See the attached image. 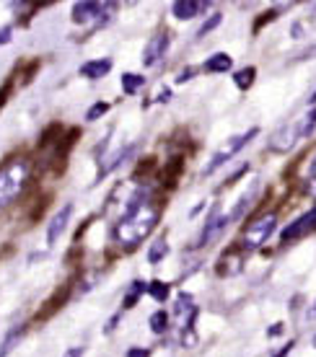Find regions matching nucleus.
<instances>
[{
  "label": "nucleus",
  "mask_w": 316,
  "mask_h": 357,
  "mask_svg": "<svg viewBox=\"0 0 316 357\" xmlns=\"http://www.w3.org/2000/svg\"><path fill=\"white\" fill-rule=\"evenodd\" d=\"M29 178V166L24 158H16V161L6 163L0 169V210L8 207L13 199L21 197L24 187H27Z\"/></svg>",
  "instance_id": "nucleus-3"
},
{
  "label": "nucleus",
  "mask_w": 316,
  "mask_h": 357,
  "mask_svg": "<svg viewBox=\"0 0 316 357\" xmlns=\"http://www.w3.org/2000/svg\"><path fill=\"white\" fill-rule=\"evenodd\" d=\"M166 329H169V313L156 311L153 316H151V331H153V334H163Z\"/></svg>",
  "instance_id": "nucleus-19"
},
{
  "label": "nucleus",
  "mask_w": 316,
  "mask_h": 357,
  "mask_svg": "<svg viewBox=\"0 0 316 357\" xmlns=\"http://www.w3.org/2000/svg\"><path fill=\"white\" fill-rule=\"evenodd\" d=\"M148 295H151L153 301H158V303H163V301L169 298V285L161 282V280H153V282L148 285Z\"/></svg>",
  "instance_id": "nucleus-18"
},
{
  "label": "nucleus",
  "mask_w": 316,
  "mask_h": 357,
  "mask_svg": "<svg viewBox=\"0 0 316 357\" xmlns=\"http://www.w3.org/2000/svg\"><path fill=\"white\" fill-rule=\"evenodd\" d=\"M314 316H316V305H314Z\"/></svg>",
  "instance_id": "nucleus-31"
},
{
  "label": "nucleus",
  "mask_w": 316,
  "mask_h": 357,
  "mask_svg": "<svg viewBox=\"0 0 316 357\" xmlns=\"http://www.w3.org/2000/svg\"><path fill=\"white\" fill-rule=\"evenodd\" d=\"M257 81V68H241L239 73H234V83L241 91H249Z\"/></svg>",
  "instance_id": "nucleus-14"
},
{
  "label": "nucleus",
  "mask_w": 316,
  "mask_h": 357,
  "mask_svg": "<svg viewBox=\"0 0 316 357\" xmlns=\"http://www.w3.org/2000/svg\"><path fill=\"white\" fill-rule=\"evenodd\" d=\"M293 344H296V342H288V344H285V347H283L280 352H278V355H275V357H288V352H290V349H293Z\"/></svg>",
  "instance_id": "nucleus-29"
},
{
  "label": "nucleus",
  "mask_w": 316,
  "mask_h": 357,
  "mask_svg": "<svg viewBox=\"0 0 316 357\" xmlns=\"http://www.w3.org/2000/svg\"><path fill=\"white\" fill-rule=\"evenodd\" d=\"M109 112V104L107 101H99V104H93V107H89V112H86V122H93V119H99V116H104Z\"/></svg>",
  "instance_id": "nucleus-21"
},
{
  "label": "nucleus",
  "mask_w": 316,
  "mask_h": 357,
  "mask_svg": "<svg viewBox=\"0 0 316 357\" xmlns=\"http://www.w3.org/2000/svg\"><path fill=\"white\" fill-rule=\"evenodd\" d=\"M195 73H197V70H195V68H187V70H184V75H179V78H176V83H184V81H187V78H192Z\"/></svg>",
  "instance_id": "nucleus-28"
},
{
  "label": "nucleus",
  "mask_w": 316,
  "mask_h": 357,
  "mask_svg": "<svg viewBox=\"0 0 316 357\" xmlns=\"http://www.w3.org/2000/svg\"><path fill=\"white\" fill-rule=\"evenodd\" d=\"M202 8H208V3H200V0H176L172 6V13L179 21H187V18H195Z\"/></svg>",
  "instance_id": "nucleus-11"
},
{
  "label": "nucleus",
  "mask_w": 316,
  "mask_h": 357,
  "mask_svg": "<svg viewBox=\"0 0 316 357\" xmlns=\"http://www.w3.org/2000/svg\"><path fill=\"white\" fill-rule=\"evenodd\" d=\"M257 132H259V130H257V127H252V130H246L244 135H236V137H231V140H228V143L223 145V148H220L213 158H210V163L205 166V176H208V174H213V171H218L226 161H231V158H234L236 153L241 151L246 143H252L254 137H257Z\"/></svg>",
  "instance_id": "nucleus-6"
},
{
  "label": "nucleus",
  "mask_w": 316,
  "mask_h": 357,
  "mask_svg": "<svg viewBox=\"0 0 316 357\" xmlns=\"http://www.w3.org/2000/svg\"><path fill=\"white\" fill-rule=\"evenodd\" d=\"M70 215H73V205H65L63 210L50 220V228H47V243H54L60 236H63V231L68 228V223H70Z\"/></svg>",
  "instance_id": "nucleus-10"
},
{
  "label": "nucleus",
  "mask_w": 316,
  "mask_h": 357,
  "mask_svg": "<svg viewBox=\"0 0 316 357\" xmlns=\"http://www.w3.org/2000/svg\"><path fill=\"white\" fill-rule=\"evenodd\" d=\"M112 70V60L109 57H104V60H91V63H83L81 65V75L83 78H104L107 73Z\"/></svg>",
  "instance_id": "nucleus-12"
},
{
  "label": "nucleus",
  "mask_w": 316,
  "mask_h": 357,
  "mask_svg": "<svg viewBox=\"0 0 316 357\" xmlns=\"http://www.w3.org/2000/svg\"><path fill=\"white\" fill-rule=\"evenodd\" d=\"M143 293H148V285H145L143 280H135L133 285H130V290H127V295H125V308H133V305L140 301V295Z\"/></svg>",
  "instance_id": "nucleus-16"
},
{
  "label": "nucleus",
  "mask_w": 316,
  "mask_h": 357,
  "mask_svg": "<svg viewBox=\"0 0 316 357\" xmlns=\"http://www.w3.org/2000/svg\"><path fill=\"white\" fill-rule=\"evenodd\" d=\"M143 83H145V78L137 75V73H125V75H122V91H125L127 96L137 93V91L143 89Z\"/></svg>",
  "instance_id": "nucleus-15"
},
{
  "label": "nucleus",
  "mask_w": 316,
  "mask_h": 357,
  "mask_svg": "<svg viewBox=\"0 0 316 357\" xmlns=\"http://www.w3.org/2000/svg\"><path fill=\"white\" fill-rule=\"evenodd\" d=\"M24 331H27V326H18V329L10 331L8 337H6V344H3V349H0V357H6V355H8V352H10V349L16 347L18 340L24 337Z\"/></svg>",
  "instance_id": "nucleus-20"
},
{
  "label": "nucleus",
  "mask_w": 316,
  "mask_h": 357,
  "mask_svg": "<svg viewBox=\"0 0 316 357\" xmlns=\"http://www.w3.org/2000/svg\"><path fill=\"white\" fill-rule=\"evenodd\" d=\"M275 225H278V215L275 213H264V215H259V218H254L252 223L244 228V233H241L244 249H259V246L272 236Z\"/></svg>",
  "instance_id": "nucleus-4"
},
{
  "label": "nucleus",
  "mask_w": 316,
  "mask_h": 357,
  "mask_svg": "<svg viewBox=\"0 0 316 357\" xmlns=\"http://www.w3.org/2000/svg\"><path fill=\"white\" fill-rule=\"evenodd\" d=\"M63 357H83V347H70Z\"/></svg>",
  "instance_id": "nucleus-27"
},
{
  "label": "nucleus",
  "mask_w": 316,
  "mask_h": 357,
  "mask_svg": "<svg viewBox=\"0 0 316 357\" xmlns=\"http://www.w3.org/2000/svg\"><path fill=\"white\" fill-rule=\"evenodd\" d=\"M158 223V207H156L153 197L148 189H137L133 199L127 202L125 213L119 215V220L114 223V241L122 243L125 249H133L137 243L148 238L151 231Z\"/></svg>",
  "instance_id": "nucleus-1"
},
{
  "label": "nucleus",
  "mask_w": 316,
  "mask_h": 357,
  "mask_svg": "<svg viewBox=\"0 0 316 357\" xmlns=\"http://www.w3.org/2000/svg\"><path fill=\"white\" fill-rule=\"evenodd\" d=\"M166 50H169V31H158L156 36H151V42H148V47H145L143 63L156 65L163 54H166Z\"/></svg>",
  "instance_id": "nucleus-9"
},
{
  "label": "nucleus",
  "mask_w": 316,
  "mask_h": 357,
  "mask_svg": "<svg viewBox=\"0 0 316 357\" xmlns=\"http://www.w3.org/2000/svg\"><path fill=\"white\" fill-rule=\"evenodd\" d=\"M127 357H151V352L145 347H130L127 349Z\"/></svg>",
  "instance_id": "nucleus-25"
},
{
  "label": "nucleus",
  "mask_w": 316,
  "mask_h": 357,
  "mask_svg": "<svg viewBox=\"0 0 316 357\" xmlns=\"http://www.w3.org/2000/svg\"><path fill=\"white\" fill-rule=\"evenodd\" d=\"M10 86H13V81H6L3 83V89H0V107L8 101V93H10Z\"/></svg>",
  "instance_id": "nucleus-26"
},
{
  "label": "nucleus",
  "mask_w": 316,
  "mask_h": 357,
  "mask_svg": "<svg viewBox=\"0 0 316 357\" xmlns=\"http://www.w3.org/2000/svg\"><path fill=\"white\" fill-rule=\"evenodd\" d=\"M314 231H316V207H311L308 213H303L301 218H296L288 228H283L280 238L283 241H293V238H301V236L314 233Z\"/></svg>",
  "instance_id": "nucleus-7"
},
{
  "label": "nucleus",
  "mask_w": 316,
  "mask_h": 357,
  "mask_svg": "<svg viewBox=\"0 0 316 357\" xmlns=\"http://www.w3.org/2000/svg\"><path fill=\"white\" fill-rule=\"evenodd\" d=\"M308 192L316 197V158L311 163V171H308Z\"/></svg>",
  "instance_id": "nucleus-23"
},
{
  "label": "nucleus",
  "mask_w": 316,
  "mask_h": 357,
  "mask_svg": "<svg viewBox=\"0 0 316 357\" xmlns=\"http://www.w3.org/2000/svg\"><path fill=\"white\" fill-rule=\"evenodd\" d=\"M10 39H13V29H10V26H3V29H0V47L8 45Z\"/></svg>",
  "instance_id": "nucleus-24"
},
{
  "label": "nucleus",
  "mask_w": 316,
  "mask_h": 357,
  "mask_svg": "<svg viewBox=\"0 0 316 357\" xmlns=\"http://www.w3.org/2000/svg\"><path fill=\"white\" fill-rule=\"evenodd\" d=\"M314 347H316V337H314Z\"/></svg>",
  "instance_id": "nucleus-30"
},
{
  "label": "nucleus",
  "mask_w": 316,
  "mask_h": 357,
  "mask_svg": "<svg viewBox=\"0 0 316 357\" xmlns=\"http://www.w3.org/2000/svg\"><path fill=\"white\" fill-rule=\"evenodd\" d=\"M208 73H228L231 68H234V60L228 57L226 52H216L213 57H208L205 60V65H202Z\"/></svg>",
  "instance_id": "nucleus-13"
},
{
  "label": "nucleus",
  "mask_w": 316,
  "mask_h": 357,
  "mask_svg": "<svg viewBox=\"0 0 316 357\" xmlns=\"http://www.w3.org/2000/svg\"><path fill=\"white\" fill-rule=\"evenodd\" d=\"M316 130V109H308L306 114H301L299 119H293L288 125H283L278 132L272 135L270 148L275 153H290L301 140L311 137V132Z\"/></svg>",
  "instance_id": "nucleus-2"
},
{
  "label": "nucleus",
  "mask_w": 316,
  "mask_h": 357,
  "mask_svg": "<svg viewBox=\"0 0 316 357\" xmlns=\"http://www.w3.org/2000/svg\"><path fill=\"white\" fill-rule=\"evenodd\" d=\"M220 21H223V13H213V16H210L208 21H205V24H202V26H200L197 36H205V34H210V31H213V29H216L218 24H220Z\"/></svg>",
  "instance_id": "nucleus-22"
},
{
  "label": "nucleus",
  "mask_w": 316,
  "mask_h": 357,
  "mask_svg": "<svg viewBox=\"0 0 316 357\" xmlns=\"http://www.w3.org/2000/svg\"><path fill=\"white\" fill-rule=\"evenodd\" d=\"M117 8L114 3H96V0H81V3H75L73 6V24H101L104 18L112 13V10Z\"/></svg>",
  "instance_id": "nucleus-5"
},
{
  "label": "nucleus",
  "mask_w": 316,
  "mask_h": 357,
  "mask_svg": "<svg viewBox=\"0 0 316 357\" xmlns=\"http://www.w3.org/2000/svg\"><path fill=\"white\" fill-rule=\"evenodd\" d=\"M174 316L184 331H192V324H195V316H197V305H195V298L190 293H179L176 303H174Z\"/></svg>",
  "instance_id": "nucleus-8"
},
{
  "label": "nucleus",
  "mask_w": 316,
  "mask_h": 357,
  "mask_svg": "<svg viewBox=\"0 0 316 357\" xmlns=\"http://www.w3.org/2000/svg\"><path fill=\"white\" fill-rule=\"evenodd\" d=\"M166 254H169V243H166V238H156L151 251H148V261H151V264H158Z\"/></svg>",
  "instance_id": "nucleus-17"
}]
</instances>
